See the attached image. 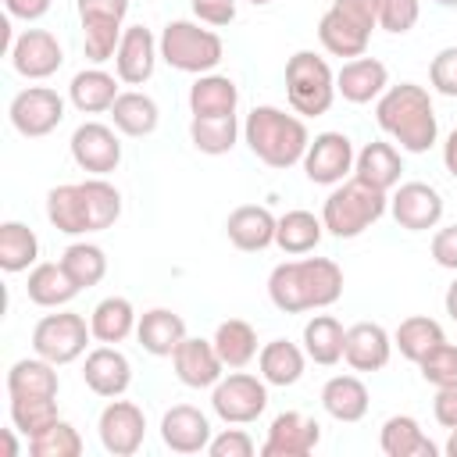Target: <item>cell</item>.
Returning <instances> with one entry per match:
<instances>
[{
	"mask_svg": "<svg viewBox=\"0 0 457 457\" xmlns=\"http://www.w3.org/2000/svg\"><path fill=\"white\" fill-rule=\"evenodd\" d=\"M11 421L29 439L46 432L57 418V396H11Z\"/></svg>",
	"mask_w": 457,
	"mask_h": 457,
	"instance_id": "obj_44",
	"label": "cell"
},
{
	"mask_svg": "<svg viewBox=\"0 0 457 457\" xmlns=\"http://www.w3.org/2000/svg\"><path fill=\"white\" fill-rule=\"evenodd\" d=\"M443 303H446V314L457 321V278L450 282V289H446V300H443Z\"/></svg>",
	"mask_w": 457,
	"mask_h": 457,
	"instance_id": "obj_55",
	"label": "cell"
},
{
	"mask_svg": "<svg viewBox=\"0 0 457 457\" xmlns=\"http://www.w3.org/2000/svg\"><path fill=\"white\" fill-rule=\"evenodd\" d=\"M82 378H86V386H89L96 396L114 400V396H121V393L129 389V382H132V364H129V357H125L118 346L104 343V346H96V350L86 353Z\"/></svg>",
	"mask_w": 457,
	"mask_h": 457,
	"instance_id": "obj_21",
	"label": "cell"
},
{
	"mask_svg": "<svg viewBox=\"0 0 457 457\" xmlns=\"http://www.w3.org/2000/svg\"><path fill=\"white\" fill-rule=\"evenodd\" d=\"M157 57H161V46H157L154 32L143 29V25H129V29L121 32L118 50H114V71H118L121 82L143 86V82L154 75Z\"/></svg>",
	"mask_w": 457,
	"mask_h": 457,
	"instance_id": "obj_19",
	"label": "cell"
},
{
	"mask_svg": "<svg viewBox=\"0 0 457 457\" xmlns=\"http://www.w3.org/2000/svg\"><path fill=\"white\" fill-rule=\"evenodd\" d=\"M443 325L436 318H425V314H414V318H403L400 328L393 332V346L407 357V361H421L428 350H436L443 343Z\"/></svg>",
	"mask_w": 457,
	"mask_h": 457,
	"instance_id": "obj_42",
	"label": "cell"
},
{
	"mask_svg": "<svg viewBox=\"0 0 457 457\" xmlns=\"http://www.w3.org/2000/svg\"><path fill=\"white\" fill-rule=\"evenodd\" d=\"M378 25L375 0H332L318 21V39L332 57H364L371 29Z\"/></svg>",
	"mask_w": 457,
	"mask_h": 457,
	"instance_id": "obj_7",
	"label": "cell"
},
{
	"mask_svg": "<svg viewBox=\"0 0 457 457\" xmlns=\"http://www.w3.org/2000/svg\"><path fill=\"white\" fill-rule=\"evenodd\" d=\"M246 4H253V7H264V4H271V0H246Z\"/></svg>",
	"mask_w": 457,
	"mask_h": 457,
	"instance_id": "obj_58",
	"label": "cell"
},
{
	"mask_svg": "<svg viewBox=\"0 0 457 457\" xmlns=\"http://www.w3.org/2000/svg\"><path fill=\"white\" fill-rule=\"evenodd\" d=\"M443 450H446V453H450V457H457V428H453V436H450V439H446V446H443Z\"/></svg>",
	"mask_w": 457,
	"mask_h": 457,
	"instance_id": "obj_57",
	"label": "cell"
},
{
	"mask_svg": "<svg viewBox=\"0 0 457 457\" xmlns=\"http://www.w3.org/2000/svg\"><path fill=\"white\" fill-rule=\"evenodd\" d=\"M353 143L343 132H321L311 139L307 154H303V171L314 186H339L350 171H353Z\"/></svg>",
	"mask_w": 457,
	"mask_h": 457,
	"instance_id": "obj_13",
	"label": "cell"
},
{
	"mask_svg": "<svg viewBox=\"0 0 457 457\" xmlns=\"http://www.w3.org/2000/svg\"><path fill=\"white\" fill-rule=\"evenodd\" d=\"M4 446H7V457L18 453V443H14V432H11V428H4Z\"/></svg>",
	"mask_w": 457,
	"mask_h": 457,
	"instance_id": "obj_56",
	"label": "cell"
},
{
	"mask_svg": "<svg viewBox=\"0 0 457 457\" xmlns=\"http://www.w3.org/2000/svg\"><path fill=\"white\" fill-rule=\"evenodd\" d=\"M32 457H79L82 453V436L68 421H54L46 432L29 439Z\"/></svg>",
	"mask_w": 457,
	"mask_h": 457,
	"instance_id": "obj_45",
	"label": "cell"
},
{
	"mask_svg": "<svg viewBox=\"0 0 457 457\" xmlns=\"http://www.w3.org/2000/svg\"><path fill=\"white\" fill-rule=\"evenodd\" d=\"M428 79L443 96H457V46H443L432 64H428Z\"/></svg>",
	"mask_w": 457,
	"mask_h": 457,
	"instance_id": "obj_48",
	"label": "cell"
},
{
	"mask_svg": "<svg viewBox=\"0 0 457 457\" xmlns=\"http://www.w3.org/2000/svg\"><path fill=\"white\" fill-rule=\"evenodd\" d=\"M136 336H139V346L154 357H171L179 350V343L186 339V321L182 314L168 311V307H154L139 318L136 325Z\"/></svg>",
	"mask_w": 457,
	"mask_h": 457,
	"instance_id": "obj_26",
	"label": "cell"
},
{
	"mask_svg": "<svg viewBox=\"0 0 457 457\" xmlns=\"http://www.w3.org/2000/svg\"><path fill=\"white\" fill-rule=\"evenodd\" d=\"M211 407L225 425L257 421L264 414V407H268V382L236 368L232 375H221L211 386Z\"/></svg>",
	"mask_w": 457,
	"mask_h": 457,
	"instance_id": "obj_9",
	"label": "cell"
},
{
	"mask_svg": "<svg viewBox=\"0 0 457 457\" xmlns=\"http://www.w3.org/2000/svg\"><path fill=\"white\" fill-rule=\"evenodd\" d=\"M11 64L21 79H50L64 64V50H61L54 32L25 29L11 46Z\"/></svg>",
	"mask_w": 457,
	"mask_h": 457,
	"instance_id": "obj_18",
	"label": "cell"
},
{
	"mask_svg": "<svg viewBox=\"0 0 457 457\" xmlns=\"http://www.w3.org/2000/svg\"><path fill=\"white\" fill-rule=\"evenodd\" d=\"M207 453L211 457H253V439L243 428H225L221 436H211Z\"/></svg>",
	"mask_w": 457,
	"mask_h": 457,
	"instance_id": "obj_49",
	"label": "cell"
},
{
	"mask_svg": "<svg viewBox=\"0 0 457 457\" xmlns=\"http://www.w3.org/2000/svg\"><path fill=\"white\" fill-rule=\"evenodd\" d=\"M71 161L89 171V175H107L118 168L121 161V143L114 136V129L100 125V121H82L75 132H71Z\"/></svg>",
	"mask_w": 457,
	"mask_h": 457,
	"instance_id": "obj_15",
	"label": "cell"
},
{
	"mask_svg": "<svg viewBox=\"0 0 457 457\" xmlns=\"http://www.w3.org/2000/svg\"><path fill=\"white\" fill-rule=\"evenodd\" d=\"M418 368H421V378L428 382V386H457V346L453 343H439L436 350H428L421 361H418Z\"/></svg>",
	"mask_w": 457,
	"mask_h": 457,
	"instance_id": "obj_46",
	"label": "cell"
},
{
	"mask_svg": "<svg viewBox=\"0 0 457 457\" xmlns=\"http://www.w3.org/2000/svg\"><path fill=\"white\" fill-rule=\"evenodd\" d=\"M111 118H114V129H118V132L139 139V136H150V132L157 129L161 111H157V104H154L146 93L125 89V93H118L114 107H111Z\"/></svg>",
	"mask_w": 457,
	"mask_h": 457,
	"instance_id": "obj_36",
	"label": "cell"
},
{
	"mask_svg": "<svg viewBox=\"0 0 457 457\" xmlns=\"http://www.w3.org/2000/svg\"><path fill=\"white\" fill-rule=\"evenodd\" d=\"M50 4H54V0H4L7 14H11V18H21V21L43 18V14L50 11Z\"/></svg>",
	"mask_w": 457,
	"mask_h": 457,
	"instance_id": "obj_53",
	"label": "cell"
},
{
	"mask_svg": "<svg viewBox=\"0 0 457 457\" xmlns=\"http://www.w3.org/2000/svg\"><path fill=\"white\" fill-rule=\"evenodd\" d=\"M82 18V50L93 64H104L114 57L121 43V21L129 11V0H75Z\"/></svg>",
	"mask_w": 457,
	"mask_h": 457,
	"instance_id": "obj_10",
	"label": "cell"
},
{
	"mask_svg": "<svg viewBox=\"0 0 457 457\" xmlns=\"http://www.w3.org/2000/svg\"><path fill=\"white\" fill-rule=\"evenodd\" d=\"M121 214V193L104 179L93 175L86 182H64L46 193V218L64 236L104 232Z\"/></svg>",
	"mask_w": 457,
	"mask_h": 457,
	"instance_id": "obj_1",
	"label": "cell"
},
{
	"mask_svg": "<svg viewBox=\"0 0 457 457\" xmlns=\"http://www.w3.org/2000/svg\"><path fill=\"white\" fill-rule=\"evenodd\" d=\"M303 361H307V353H303L296 343H289V339H271V343H264V350L257 353L261 378H264L268 386H282V389L300 382Z\"/></svg>",
	"mask_w": 457,
	"mask_h": 457,
	"instance_id": "obj_33",
	"label": "cell"
},
{
	"mask_svg": "<svg viewBox=\"0 0 457 457\" xmlns=\"http://www.w3.org/2000/svg\"><path fill=\"white\" fill-rule=\"evenodd\" d=\"M68 100H71L75 111H82V114L111 111L114 100H118V82H114V75H107L104 68H86V71H79V75L71 79Z\"/></svg>",
	"mask_w": 457,
	"mask_h": 457,
	"instance_id": "obj_31",
	"label": "cell"
},
{
	"mask_svg": "<svg viewBox=\"0 0 457 457\" xmlns=\"http://www.w3.org/2000/svg\"><path fill=\"white\" fill-rule=\"evenodd\" d=\"M432 414L443 428H457V386H439L436 389V400H432Z\"/></svg>",
	"mask_w": 457,
	"mask_h": 457,
	"instance_id": "obj_52",
	"label": "cell"
},
{
	"mask_svg": "<svg viewBox=\"0 0 457 457\" xmlns=\"http://www.w3.org/2000/svg\"><path fill=\"white\" fill-rule=\"evenodd\" d=\"M243 139L253 150V157L264 161L268 168H293V164L303 161V154L311 146L303 118L286 114V111H278L271 104H261V107H253L246 114Z\"/></svg>",
	"mask_w": 457,
	"mask_h": 457,
	"instance_id": "obj_4",
	"label": "cell"
},
{
	"mask_svg": "<svg viewBox=\"0 0 457 457\" xmlns=\"http://www.w3.org/2000/svg\"><path fill=\"white\" fill-rule=\"evenodd\" d=\"M214 350L225 361V368H246L257 357V332L243 318H228L214 328Z\"/></svg>",
	"mask_w": 457,
	"mask_h": 457,
	"instance_id": "obj_38",
	"label": "cell"
},
{
	"mask_svg": "<svg viewBox=\"0 0 457 457\" xmlns=\"http://www.w3.org/2000/svg\"><path fill=\"white\" fill-rule=\"evenodd\" d=\"M386 204L389 200L382 189H375L361 179H343L321 207V225L336 239H353L386 214Z\"/></svg>",
	"mask_w": 457,
	"mask_h": 457,
	"instance_id": "obj_5",
	"label": "cell"
},
{
	"mask_svg": "<svg viewBox=\"0 0 457 457\" xmlns=\"http://www.w3.org/2000/svg\"><path fill=\"white\" fill-rule=\"evenodd\" d=\"M325 236L321 218H314L311 211H286L275 225V243L286 253H311Z\"/></svg>",
	"mask_w": 457,
	"mask_h": 457,
	"instance_id": "obj_40",
	"label": "cell"
},
{
	"mask_svg": "<svg viewBox=\"0 0 457 457\" xmlns=\"http://www.w3.org/2000/svg\"><path fill=\"white\" fill-rule=\"evenodd\" d=\"M432 257L439 268L457 271V225H446L432 236Z\"/></svg>",
	"mask_w": 457,
	"mask_h": 457,
	"instance_id": "obj_51",
	"label": "cell"
},
{
	"mask_svg": "<svg viewBox=\"0 0 457 457\" xmlns=\"http://www.w3.org/2000/svg\"><path fill=\"white\" fill-rule=\"evenodd\" d=\"M275 225L278 218L268 211V207H257V204H243L228 214L225 221V232H228V243L236 250H246V253H257V250H268L275 243Z\"/></svg>",
	"mask_w": 457,
	"mask_h": 457,
	"instance_id": "obj_25",
	"label": "cell"
},
{
	"mask_svg": "<svg viewBox=\"0 0 457 457\" xmlns=\"http://www.w3.org/2000/svg\"><path fill=\"white\" fill-rule=\"evenodd\" d=\"M378 446L386 457H436L439 446L421 432V425L411 414H393L382 425Z\"/></svg>",
	"mask_w": 457,
	"mask_h": 457,
	"instance_id": "obj_28",
	"label": "cell"
},
{
	"mask_svg": "<svg viewBox=\"0 0 457 457\" xmlns=\"http://www.w3.org/2000/svg\"><path fill=\"white\" fill-rule=\"evenodd\" d=\"M343 346H346V328L332 314H314L303 325V353L314 364H321V368L339 364L343 361Z\"/></svg>",
	"mask_w": 457,
	"mask_h": 457,
	"instance_id": "obj_32",
	"label": "cell"
},
{
	"mask_svg": "<svg viewBox=\"0 0 457 457\" xmlns=\"http://www.w3.org/2000/svg\"><path fill=\"white\" fill-rule=\"evenodd\" d=\"M436 4H443V7H457V0H436Z\"/></svg>",
	"mask_w": 457,
	"mask_h": 457,
	"instance_id": "obj_59",
	"label": "cell"
},
{
	"mask_svg": "<svg viewBox=\"0 0 457 457\" xmlns=\"http://www.w3.org/2000/svg\"><path fill=\"white\" fill-rule=\"evenodd\" d=\"M39 257V239L29 225L21 221H4L0 225V268L7 275L14 271H29Z\"/></svg>",
	"mask_w": 457,
	"mask_h": 457,
	"instance_id": "obj_41",
	"label": "cell"
},
{
	"mask_svg": "<svg viewBox=\"0 0 457 457\" xmlns=\"http://www.w3.org/2000/svg\"><path fill=\"white\" fill-rule=\"evenodd\" d=\"M375 121L407 154H425L439 136L432 96L425 86H414V82L389 86L375 104Z\"/></svg>",
	"mask_w": 457,
	"mask_h": 457,
	"instance_id": "obj_3",
	"label": "cell"
},
{
	"mask_svg": "<svg viewBox=\"0 0 457 457\" xmlns=\"http://www.w3.org/2000/svg\"><path fill=\"white\" fill-rule=\"evenodd\" d=\"M443 164H446V171L457 179V129L446 136V143H443Z\"/></svg>",
	"mask_w": 457,
	"mask_h": 457,
	"instance_id": "obj_54",
	"label": "cell"
},
{
	"mask_svg": "<svg viewBox=\"0 0 457 457\" xmlns=\"http://www.w3.org/2000/svg\"><path fill=\"white\" fill-rule=\"evenodd\" d=\"M57 389H61L57 364H50L39 353L14 361L7 371V393L11 396H57Z\"/></svg>",
	"mask_w": 457,
	"mask_h": 457,
	"instance_id": "obj_34",
	"label": "cell"
},
{
	"mask_svg": "<svg viewBox=\"0 0 457 457\" xmlns=\"http://www.w3.org/2000/svg\"><path fill=\"white\" fill-rule=\"evenodd\" d=\"M375 14H378V29L393 32V36H403L418 25V0H375Z\"/></svg>",
	"mask_w": 457,
	"mask_h": 457,
	"instance_id": "obj_47",
	"label": "cell"
},
{
	"mask_svg": "<svg viewBox=\"0 0 457 457\" xmlns=\"http://www.w3.org/2000/svg\"><path fill=\"white\" fill-rule=\"evenodd\" d=\"M400 171H403L400 150L393 143H382V139L368 143L357 154V161H353V179H361V182H368V186H375L382 193H389L393 186H400Z\"/></svg>",
	"mask_w": 457,
	"mask_h": 457,
	"instance_id": "obj_27",
	"label": "cell"
},
{
	"mask_svg": "<svg viewBox=\"0 0 457 457\" xmlns=\"http://www.w3.org/2000/svg\"><path fill=\"white\" fill-rule=\"evenodd\" d=\"M386 86H389V71L375 57H353L336 75V93L346 104H371L386 93Z\"/></svg>",
	"mask_w": 457,
	"mask_h": 457,
	"instance_id": "obj_24",
	"label": "cell"
},
{
	"mask_svg": "<svg viewBox=\"0 0 457 457\" xmlns=\"http://www.w3.org/2000/svg\"><path fill=\"white\" fill-rule=\"evenodd\" d=\"M136 325H139L136 321V311H132V303L125 296H104L93 307V314H89L93 339H100V343H121V339L132 336Z\"/></svg>",
	"mask_w": 457,
	"mask_h": 457,
	"instance_id": "obj_37",
	"label": "cell"
},
{
	"mask_svg": "<svg viewBox=\"0 0 457 457\" xmlns=\"http://www.w3.org/2000/svg\"><path fill=\"white\" fill-rule=\"evenodd\" d=\"M189 7L204 25H228L236 18V0H189Z\"/></svg>",
	"mask_w": 457,
	"mask_h": 457,
	"instance_id": "obj_50",
	"label": "cell"
},
{
	"mask_svg": "<svg viewBox=\"0 0 457 457\" xmlns=\"http://www.w3.org/2000/svg\"><path fill=\"white\" fill-rule=\"evenodd\" d=\"M7 118L11 125L25 136V139H39V136H50L61 121H64V96L50 86H29L21 89L11 107H7Z\"/></svg>",
	"mask_w": 457,
	"mask_h": 457,
	"instance_id": "obj_12",
	"label": "cell"
},
{
	"mask_svg": "<svg viewBox=\"0 0 457 457\" xmlns=\"http://www.w3.org/2000/svg\"><path fill=\"white\" fill-rule=\"evenodd\" d=\"M161 439L175 453H200L211 443V421L193 403H175L161 418Z\"/></svg>",
	"mask_w": 457,
	"mask_h": 457,
	"instance_id": "obj_22",
	"label": "cell"
},
{
	"mask_svg": "<svg viewBox=\"0 0 457 457\" xmlns=\"http://www.w3.org/2000/svg\"><path fill=\"white\" fill-rule=\"evenodd\" d=\"M321 443V425L300 411L275 414L268 439L261 446V457H307Z\"/></svg>",
	"mask_w": 457,
	"mask_h": 457,
	"instance_id": "obj_16",
	"label": "cell"
},
{
	"mask_svg": "<svg viewBox=\"0 0 457 457\" xmlns=\"http://www.w3.org/2000/svg\"><path fill=\"white\" fill-rule=\"evenodd\" d=\"M321 407L336 421H361L368 414V386L357 375H332L321 386Z\"/></svg>",
	"mask_w": 457,
	"mask_h": 457,
	"instance_id": "obj_29",
	"label": "cell"
},
{
	"mask_svg": "<svg viewBox=\"0 0 457 457\" xmlns=\"http://www.w3.org/2000/svg\"><path fill=\"white\" fill-rule=\"evenodd\" d=\"M239 104V89L228 75H196V82L189 86V111L200 118H214V114H236Z\"/></svg>",
	"mask_w": 457,
	"mask_h": 457,
	"instance_id": "obj_30",
	"label": "cell"
},
{
	"mask_svg": "<svg viewBox=\"0 0 457 457\" xmlns=\"http://www.w3.org/2000/svg\"><path fill=\"white\" fill-rule=\"evenodd\" d=\"M96 432H100V446L114 457H132L139 446H143V436H146V418L136 403L129 400H111L104 411H100V421H96Z\"/></svg>",
	"mask_w": 457,
	"mask_h": 457,
	"instance_id": "obj_14",
	"label": "cell"
},
{
	"mask_svg": "<svg viewBox=\"0 0 457 457\" xmlns=\"http://www.w3.org/2000/svg\"><path fill=\"white\" fill-rule=\"evenodd\" d=\"M268 296L286 314L328 307L343 296V268L328 257L282 261L268 275Z\"/></svg>",
	"mask_w": 457,
	"mask_h": 457,
	"instance_id": "obj_2",
	"label": "cell"
},
{
	"mask_svg": "<svg viewBox=\"0 0 457 457\" xmlns=\"http://www.w3.org/2000/svg\"><path fill=\"white\" fill-rule=\"evenodd\" d=\"M286 96L289 107L303 118H318L332 107L336 100V75L325 57L314 50H296L286 61Z\"/></svg>",
	"mask_w": 457,
	"mask_h": 457,
	"instance_id": "obj_8",
	"label": "cell"
},
{
	"mask_svg": "<svg viewBox=\"0 0 457 457\" xmlns=\"http://www.w3.org/2000/svg\"><path fill=\"white\" fill-rule=\"evenodd\" d=\"M189 139H193V146H196L200 154H211V157L228 154V150L236 146V139H239V118H236V114H214V118L193 114V121H189Z\"/></svg>",
	"mask_w": 457,
	"mask_h": 457,
	"instance_id": "obj_39",
	"label": "cell"
},
{
	"mask_svg": "<svg viewBox=\"0 0 457 457\" xmlns=\"http://www.w3.org/2000/svg\"><path fill=\"white\" fill-rule=\"evenodd\" d=\"M89 336H93V328L86 325L82 314L57 311V314H46V318L36 321V328H32V350L39 357H46L50 364H71L75 357L86 353Z\"/></svg>",
	"mask_w": 457,
	"mask_h": 457,
	"instance_id": "obj_11",
	"label": "cell"
},
{
	"mask_svg": "<svg viewBox=\"0 0 457 457\" xmlns=\"http://www.w3.org/2000/svg\"><path fill=\"white\" fill-rule=\"evenodd\" d=\"M389 353H393V339L382 325L375 321H357L346 328V346H343V357L353 371H382L389 364Z\"/></svg>",
	"mask_w": 457,
	"mask_h": 457,
	"instance_id": "obj_23",
	"label": "cell"
},
{
	"mask_svg": "<svg viewBox=\"0 0 457 457\" xmlns=\"http://www.w3.org/2000/svg\"><path fill=\"white\" fill-rule=\"evenodd\" d=\"M389 211H393V218H396L400 228L425 232V228H436L439 225V218H443V196L428 182H403V186H396V193L389 200Z\"/></svg>",
	"mask_w": 457,
	"mask_h": 457,
	"instance_id": "obj_17",
	"label": "cell"
},
{
	"mask_svg": "<svg viewBox=\"0 0 457 457\" xmlns=\"http://www.w3.org/2000/svg\"><path fill=\"white\" fill-rule=\"evenodd\" d=\"M171 364H175L179 382L189 389H211L225 371V361L218 357L214 339H189V336L171 353Z\"/></svg>",
	"mask_w": 457,
	"mask_h": 457,
	"instance_id": "obj_20",
	"label": "cell"
},
{
	"mask_svg": "<svg viewBox=\"0 0 457 457\" xmlns=\"http://www.w3.org/2000/svg\"><path fill=\"white\" fill-rule=\"evenodd\" d=\"M157 46H161V61L168 68L189 71V75H207L225 57L221 36L211 32V29H204L200 21H186V18L168 21L164 32H161V39H157Z\"/></svg>",
	"mask_w": 457,
	"mask_h": 457,
	"instance_id": "obj_6",
	"label": "cell"
},
{
	"mask_svg": "<svg viewBox=\"0 0 457 457\" xmlns=\"http://www.w3.org/2000/svg\"><path fill=\"white\" fill-rule=\"evenodd\" d=\"M25 289H29V300L39 303V307H64V303H71L75 293H79V286L71 282V275L64 271L61 261H57V264H54V261L36 264V268L29 271Z\"/></svg>",
	"mask_w": 457,
	"mask_h": 457,
	"instance_id": "obj_35",
	"label": "cell"
},
{
	"mask_svg": "<svg viewBox=\"0 0 457 457\" xmlns=\"http://www.w3.org/2000/svg\"><path fill=\"white\" fill-rule=\"evenodd\" d=\"M61 264H64V271L71 275V282L79 289H89L107 275V257H104V250L96 243H71L61 253Z\"/></svg>",
	"mask_w": 457,
	"mask_h": 457,
	"instance_id": "obj_43",
	"label": "cell"
}]
</instances>
